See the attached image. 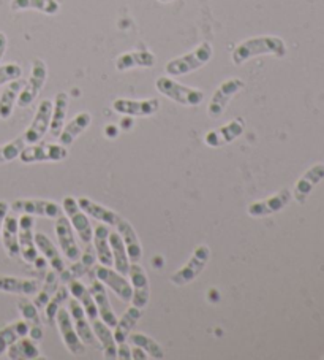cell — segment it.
<instances>
[{
    "label": "cell",
    "instance_id": "obj_43",
    "mask_svg": "<svg viewBox=\"0 0 324 360\" xmlns=\"http://www.w3.org/2000/svg\"><path fill=\"white\" fill-rule=\"evenodd\" d=\"M21 77H22V67L20 64L10 62V64L0 65V86L7 84L10 82H15V79H20Z\"/></svg>",
    "mask_w": 324,
    "mask_h": 360
},
{
    "label": "cell",
    "instance_id": "obj_2",
    "mask_svg": "<svg viewBox=\"0 0 324 360\" xmlns=\"http://www.w3.org/2000/svg\"><path fill=\"white\" fill-rule=\"evenodd\" d=\"M212 56H214V48L209 41H203L193 51L168 62L165 65V73L168 77L189 75V73L199 70L205 64H209Z\"/></svg>",
    "mask_w": 324,
    "mask_h": 360
},
{
    "label": "cell",
    "instance_id": "obj_4",
    "mask_svg": "<svg viewBox=\"0 0 324 360\" xmlns=\"http://www.w3.org/2000/svg\"><path fill=\"white\" fill-rule=\"evenodd\" d=\"M210 259V250L208 245H199L195 248L191 257L189 259L182 269H179L176 273L170 276V283L176 285V288H184V285L190 284L201 275Z\"/></svg>",
    "mask_w": 324,
    "mask_h": 360
},
{
    "label": "cell",
    "instance_id": "obj_24",
    "mask_svg": "<svg viewBox=\"0 0 324 360\" xmlns=\"http://www.w3.org/2000/svg\"><path fill=\"white\" fill-rule=\"evenodd\" d=\"M92 124V115L89 111H81L73 120L65 124L62 132L59 134V143L64 146H72L73 141L78 139V136L84 132V130Z\"/></svg>",
    "mask_w": 324,
    "mask_h": 360
},
{
    "label": "cell",
    "instance_id": "obj_28",
    "mask_svg": "<svg viewBox=\"0 0 324 360\" xmlns=\"http://www.w3.org/2000/svg\"><path fill=\"white\" fill-rule=\"evenodd\" d=\"M68 103H70V97H68L67 92H58V94H55V98L53 102L51 124H49V134H51L54 139H58L62 129L65 126Z\"/></svg>",
    "mask_w": 324,
    "mask_h": 360
},
{
    "label": "cell",
    "instance_id": "obj_16",
    "mask_svg": "<svg viewBox=\"0 0 324 360\" xmlns=\"http://www.w3.org/2000/svg\"><path fill=\"white\" fill-rule=\"evenodd\" d=\"M127 275L130 276L132 284V305L136 308H146L149 299H151V290H149V278L146 270L140 264H130Z\"/></svg>",
    "mask_w": 324,
    "mask_h": 360
},
{
    "label": "cell",
    "instance_id": "obj_15",
    "mask_svg": "<svg viewBox=\"0 0 324 360\" xmlns=\"http://www.w3.org/2000/svg\"><path fill=\"white\" fill-rule=\"evenodd\" d=\"M55 322H58L62 341H64V345L68 349V352L73 354V356H81V354H84L86 345L78 337L76 328H74V326H73L70 311H68V309L60 308L58 316H55Z\"/></svg>",
    "mask_w": 324,
    "mask_h": 360
},
{
    "label": "cell",
    "instance_id": "obj_34",
    "mask_svg": "<svg viewBox=\"0 0 324 360\" xmlns=\"http://www.w3.org/2000/svg\"><path fill=\"white\" fill-rule=\"evenodd\" d=\"M30 326L26 321H18L7 327L0 328V357L7 352L8 347L22 337H27Z\"/></svg>",
    "mask_w": 324,
    "mask_h": 360
},
{
    "label": "cell",
    "instance_id": "obj_38",
    "mask_svg": "<svg viewBox=\"0 0 324 360\" xmlns=\"http://www.w3.org/2000/svg\"><path fill=\"white\" fill-rule=\"evenodd\" d=\"M58 288H59L58 271L51 270L46 275V281H45V284H43V288H40V290L35 295V300H34L35 307L39 309L45 308L46 303L49 302V299L53 297V294L55 292V290H58Z\"/></svg>",
    "mask_w": 324,
    "mask_h": 360
},
{
    "label": "cell",
    "instance_id": "obj_14",
    "mask_svg": "<svg viewBox=\"0 0 324 360\" xmlns=\"http://www.w3.org/2000/svg\"><path fill=\"white\" fill-rule=\"evenodd\" d=\"M245 124L244 120H233L229 121L225 126H222L215 130H209L208 134L204 135V143L209 148H223L227 145H231L234 140H238L239 136L244 134Z\"/></svg>",
    "mask_w": 324,
    "mask_h": 360
},
{
    "label": "cell",
    "instance_id": "obj_40",
    "mask_svg": "<svg viewBox=\"0 0 324 360\" xmlns=\"http://www.w3.org/2000/svg\"><path fill=\"white\" fill-rule=\"evenodd\" d=\"M68 294H70V290H68V288H64V285H62V288H58V290H55L51 299H49V302L46 303L45 316L49 324H53L55 321V316H58L59 309L62 308V303L67 302Z\"/></svg>",
    "mask_w": 324,
    "mask_h": 360
},
{
    "label": "cell",
    "instance_id": "obj_33",
    "mask_svg": "<svg viewBox=\"0 0 324 360\" xmlns=\"http://www.w3.org/2000/svg\"><path fill=\"white\" fill-rule=\"evenodd\" d=\"M10 8L13 11L35 10L40 13L54 16L60 11V4L58 0H11Z\"/></svg>",
    "mask_w": 324,
    "mask_h": 360
},
{
    "label": "cell",
    "instance_id": "obj_31",
    "mask_svg": "<svg viewBox=\"0 0 324 360\" xmlns=\"http://www.w3.org/2000/svg\"><path fill=\"white\" fill-rule=\"evenodd\" d=\"M22 88H24V82L21 78L7 83V88L2 91V94H0V120L7 121L8 117L13 115V108Z\"/></svg>",
    "mask_w": 324,
    "mask_h": 360
},
{
    "label": "cell",
    "instance_id": "obj_45",
    "mask_svg": "<svg viewBox=\"0 0 324 360\" xmlns=\"http://www.w3.org/2000/svg\"><path fill=\"white\" fill-rule=\"evenodd\" d=\"M117 359H132V349L127 346V341L126 343H119L117 345Z\"/></svg>",
    "mask_w": 324,
    "mask_h": 360
},
{
    "label": "cell",
    "instance_id": "obj_12",
    "mask_svg": "<svg viewBox=\"0 0 324 360\" xmlns=\"http://www.w3.org/2000/svg\"><path fill=\"white\" fill-rule=\"evenodd\" d=\"M291 197L292 194L290 189H282L278 191L277 194L248 205L247 213L248 216H252V218H266V216L276 214L278 211H282L285 207H288V203L291 202Z\"/></svg>",
    "mask_w": 324,
    "mask_h": 360
},
{
    "label": "cell",
    "instance_id": "obj_6",
    "mask_svg": "<svg viewBox=\"0 0 324 360\" xmlns=\"http://www.w3.org/2000/svg\"><path fill=\"white\" fill-rule=\"evenodd\" d=\"M48 79V67L43 59H34L32 70H30V77L24 88L21 91L20 97H18L16 105L20 108H27L35 102V98L40 96L41 89L45 88Z\"/></svg>",
    "mask_w": 324,
    "mask_h": 360
},
{
    "label": "cell",
    "instance_id": "obj_13",
    "mask_svg": "<svg viewBox=\"0 0 324 360\" xmlns=\"http://www.w3.org/2000/svg\"><path fill=\"white\" fill-rule=\"evenodd\" d=\"M51 113H53V102L45 98V101L40 102L39 108H36V113H35L32 124H30L26 132H24V135H22L27 145H34V143L41 141L43 136L49 132Z\"/></svg>",
    "mask_w": 324,
    "mask_h": 360
},
{
    "label": "cell",
    "instance_id": "obj_25",
    "mask_svg": "<svg viewBox=\"0 0 324 360\" xmlns=\"http://www.w3.org/2000/svg\"><path fill=\"white\" fill-rule=\"evenodd\" d=\"M18 229H20V222H18L16 216L7 214V218H5V221H4L0 238H2L5 251H7L8 257H11V259H16L21 256L20 238H18Z\"/></svg>",
    "mask_w": 324,
    "mask_h": 360
},
{
    "label": "cell",
    "instance_id": "obj_20",
    "mask_svg": "<svg viewBox=\"0 0 324 360\" xmlns=\"http://www.w3.org/2000/svg\"><path fill=\"white\" fill-rule=\"evenodd\" d=\"M324 179V164H315L313 167L304 173V175L297 179V183L295 184V198L296 200L304 205L307 202L309 195L311 194L318 184H320Z\"/></svg>",
    "mask_w": 324,
    "mask_h": 360
},
{
    "label": "cell",
    "instance_id": "obj_22",
    "mask_svg": "<svg viewBox=\"0 0 324 360\" xmlns=\"http://www.w3.org/2000/svg\"><path fill=\"white\" fill-rule=\"evenodd\" d=\"M39 279H22L16 276H0V292L15 295H36L40 290Z\"/></svg>",
    "mask_w": 324,
    "mask_h": 360
},
{
    "label": "cell",
    "instance_id": "obj_39",
    "mask_svg": "<svg viewBox=\"0 0 324 360\" xmlns=\"http://www.w3.org/2000/svg\"><path fill=\"white\" fill-rule=\"evenodd\" d=\"M68 219H70L72 227L76 231L81 241H84L86 245H90L92 238H93V229H92L90 221H89V218H87V214L84 213V211L78 210L76 213L72 214Z\"/></svg>",
    "mask_w": 324,
    "mask_h": 360
},
{
    "label": "cell",
    "instance_id": "obj_46",
    "mask_svg": "<svg viewBox=\"0 0 324 360\" xmlns=\"http://www.w3.org/2000/svg\"><path fill=\"white\" fill-rule=\"evenodd\" d=\"M8 211H10V205L5 200H0V233H2V226H4L5 218H7Z\"/></svg>",
    "mask_w": 324,
    "mask_h": 360
},
{
    "label": "cell",
    "instance_id": "obj_37",
    "mask_svg": "<svg viewBox=\"0 0 324 360\" xmlns=\"http://www.w3.org/2000/svg\"><path fill=\"white\" fill-rule=\"evenodd\" d=\"M127 341H130L133 346H138L141 347V349H144L147 352V356L151 359H155V360H160L165 357V352H163V347H161V345H158L157 341H155L154 338L147 337L146 333H130Z\"/></svg>",
    "mask_w": 324,
    "mask_h": 360
},
{
    "label": "cell",
    "instance_id": "obj_23",
    "mask_svg": "<svg viewBox=\"0 0 324 360\" xmlns=\"http://www.w3.org/2000/svg\"><path fill=\"white\" fill-rule=\"evenodd\" d=\"M155 62H157V58L151 51H130L121 54L116 59V70L127 72L132 68H152Z\"/></svg>",
    "mask_w": 324,
    "mask_h": 360
},
{
    "label": "cell",
    "instance_id": "obj_30",
    "mask_svg": "<svg viewBox=\"0 0 324 360\" xmlns=\"http://www.w3.org/2000/svg\"><path fill=\"white\" fill-rule=\"evenodd\" d=\"M142 316V309L141 308H136V307H130L121 319H117V324L114 326V340L116 343H126L128 335L133 332V327L138 324V321L141 319Z\"/></svg>",
    "mask_w": 324,
    "mask_h": 360
},
{
    "label": "cell",
    "instance_id": "obj_49",
    "mask_svg": "<svg viewBox=\"0 0 324 360\" xmlns=\"http://www.w3.org/2000/svg\"><path fill=\"white\" fill-rule=\"evenodd\" d=\"M7 46H8L7 35H5L4 32H0V60H2V58L5 56V51H7Z\"/></svg>",
    "mask_w": 324,
    "mask_h": 360
},
{
    "label": "cell",
    "instance_id": "obj_51",
    "mask_svg": "<svg viewBox=\"0 0 324 360\" xmlns=\"http://www.w3.org/2000/svg\"><path fill=\"white\" fill-rule=\"evenodd\" d=\"M158 2H161V4H168V2H173V0H158Z\"/></svg>",
    "mask_w": 324,
    "mask_h": 360
},
{
    "label": "cell",
    "instance_id": "obj_21",
    "mask_svg": "<svg viewBox=\"0 0 324 360\" xmlns=\"http://www.w3.org/2000/svg\"><path fill=\"white\" fill-rule=\"evenodd\" d=\"M89 290L93 297V300H95L100 319H102L106 326L114 327L117 324V318L114 314L113 307H111V302L108 299V292H106L104 284L102 281H98V279H93Z\"/></svg>",
    "mask_w": 324,
    "mask_h": 360
},
{
    "label": "cell",
    "instance_id": "obj_47",
    "mask_svg": "<svg viewBox=\"0 0 324 360\" xmlns=\"http://www.w3.org/2000/svg\"><path fill=\"white\" fill-rule=\"evenodd\" d=\"M29 335H30V338H32L34 341L43 340V335H45V332H43V326L30 327V328H29Z\"/></svg>",
    "mask_w": 324,
    "mask_h": 360
},
{
    "label": "cell",
    "instance_id": "obj_19",
    "mask_svg": "<svg viewBox=\"0 0 324 360\" xmlns=\"http://www.w3.org/2000/svg\"><path fill=\"white\" fill-rule=\"evenodd\" d=\"M116 227H117V233L121 235L123 245H126L130 264H140L142 259V246L133 226L130 224L127 219H123L119 216L116 221Z\"/></svg>",
    "mask_w": 324,
    "mask_h": 360
},
{
    "label": "cell",
    "instance_id": "obj_11",
    "mask_svg": "<svg viewBox=\"0 0 324 360\" xmlns=\"http://www.w3.org/2000/svg\"><path fill=\"white\" fill-rule=\"evenodd\" d=\"M113 110L117 115L132 117L154 116L160 110L158 98H144V101H133V98H116Z\"/></svg>",
    "mask_w": 324,
    "mask_h": 360
},
{
    "label": "cell",
    "instance_id": "obj_41",
    "mask_svg": "<svg viewBox=\"0 0 324 360\" xmlns=\"http://www.w3.org/2000/svg\"><path fill=\"white\" fill-rule=\"evenodd\" d=\"M27 143L24 140V136H18L16 140L5 143V145L0 146V164H8L11 160H15L16 158H20L21 151L24 150Z\"/></svg>",
    "mask_w": 324,
    "mask_h": 360
},
{
    "label": "cell",
    "instance_id": "obj_32",
    "mask_svg": "<svg viewBox=\"0 0 324 360\" xmlns=\"http://www.w3.org/2000/svg\"><path fill=\"white\" fill-rule=\"evenodd\" d=\"M35 245H36V250L43 254V257L48 260L53 270H55L58 273L64 271L65 265H64V260L60 257V251L58 250V246L49 240V237H46L45 233H35Z\"/></svg>",
    "mask_w": 324,
    "mask_h": 360
},
{
    "label": "cell",
    "instance_id": "obj_1",
    "mask_svg": "<svg viewBox=\"0 0 324 360\" xmlns=\"http://www.w3.org/2000/svg\"><path fill=\"white\" fill-rule=\"evenodd\" d=\"M288 53L286 43L276 35H261L253 39L244 40L233 49L231 60L234 65H244L258 56H276V58H285Z\"/></svg>",
    "mask_w": 324,
    "mask_h": 360
},
{
    "label": "cell",
    "instance_id": "obj_10",
    "mask_svg": "<svg viewBox=\"0 0 324 360\" xmlns=\"http://www.w3.org/2000/svg\"><path fill=\"white\" fill-rule=\"evenodd\" d=\"M20 222V229H18V238H20V250L21 257L24 262L35 264L36 257H39V250L35 245V216L30 214H21V218L18 219Z\"/></svg>",
    "mask_w": 324,
    "mask_h": 360
},
{
    "label": "cell",
    "instance_id": "obj_48",
    "mask_svg": "<svg viewBox=\"0 0 324 360\" xmlns=\"http://www.w3.org/2000/svg\"><path fill=\"white\" fill-rule=\"evenodd\" d=\"M132 359H135V360H144V359H149V356H147V352L144 349H141V347H138V346H133Z\"/></svg>",
    "mask_w": 324,
    "mask_h": 360
},
{
    "label": "cell",
    "instance_id": "obj_27",
    "mask_svg": "<svg viewBox=\"0 0 324 360\" xmlns=\"http://www.w3.org/2000/svg\"><path fill=\"white\" fill-rule=\"evenodd\" d=\"M78 205H79L81 211H84L87 216H90V218L97 219L102 222V224H106V226H116V221H117V218H119V216H117V213H114L113 210H109V208L103 207V205L93 202L89 197H79Z\"/></svg>",
    "mask_w": 324,
    "mask_h": 360
},
{
    "label": "cell",
    "instance_id": "obj_36",
    "mask_svg": "<svg viewBox=\"0 0 324 360\" xmlns=\"http://www.w3.org/2000/svg\"><path fill=\"white\" fill-rule=\"evenodd\" d=\"M7 356L11 360H20V359L34 360L40 357V349L32 338L22 337L8 347Z\"/></svg>",
    "mask_w": 324,
    "mask_h": 360
},
{
    "label": "cell",
    "instance_id": "obj_9",
    "mask_svg": "<svg viewBox=\"0 0 324 360\" xmlns=\"http://www.w3.org/2000/svg\"><path fill=\"white\" fill-rule=\"evenodd\" d=\"M95 278L98 281H102L106 288L113 290L121 300L123 302L132 300V294H133L132 284H130L128 279L123 275H121L117 270H113L111 266L100 264L95 266Z\"/></svg>",
    "mask_w": 324,
    "mask_h": 360
},
{
    "label": "cell",
    "instance_id": "obj_50",
    "mask_svg": "<svg viewBox=\"0 0 324 360\" xmlns=\"http://www.w3.org/2000/svg\"><path fill=\"white\" fill-rule=\"evenodd\" d=\"M104 135L108 136V139H117V135H119V127L113 126V124H111V126H106Z\"/></svg>",
    "mask_w": 324,
    "mask_h": 360
},
{
    "label": "cell",
    "instance_id": "obj_5",
    "mask_svg": "<svg viewBox=\"0 0 324 360\" xmlns=\"http://www.w3.org/2000/svg\"><path fill=\"white\" fill-rule=\"evenodd\" d=\"M68 158L67 146L60 143H34L26 145L20 154L22 164H36V162H62Z\"/></svg>",
    "mask_w": 324,
    "mask_h": 360
},
{
    "label": "cell",
    "instance_id": "obj_29",
    "mask_svg": "<svg viewBox=\"0 0 324 360\" xmlns=\"http://www.w3.org/2000/svg\"><path fill=\"white\" fill-rule=\"evenodd\" d=\"M92 330L95 333L98 343L103 347V356L108 360L117 359V343L114 340V335L111 332V327L106 326L102 319H97L90 322Z\"/></svg>",
    "mask_w": 324,
    "mask_h": 360
},
{
    "label": "cell",
    "instance_id": "obj_7",
    "mask_svg": "<svg viewBox=\"0 0 324 360\" xmlns=\"http://www.w3.org/2000/svg\"><path fill=\"white\" fill-rule=\"evenodd\" d=\"M245 88V82L241 78H229L225 79L217 91L212 96L209 107H208V115L210 120H219L223 116L225 110L228 108L229 102L233 101L234 96H238L239 92Z\"/></svg>",
    "mask_w": 324,
    "mask_h": 360
},
{
    "label": "cell",
    "instance_id": "obj_18",
    "mask_svg": "<svg viewBox=\"0 0 324 360\" xmlns=\"http://www.w3.org/2000/svg\"><path fill=\"white\" fill-rule=\"evenodd\" d=\"M68 311H70L73 326L76 328V333L81 341L87 346H97V337L92 330V326L89 324V319H87L83 305L76 299H72L68 302Z\"/></svg>",
    "mask_w": 324,
    "mask_h": 360
},
{
    "label": "cell",
    "instance_id": "obj_3",
    "mask_svg": "<svg viewBox=\"0 0 324 360\" xmlns=\"http://www.w3.org/2000/svg\"><path fill=\"white\" fill-rule=\"evenodd\" d=\"M155 89H157L161 96L170 98V101L176 102L184 107H198L204 101V92L196 88H190L182 83L176 82L171 77H160L155 82Z\"/></svg>",
    "mask_w": 324,
    "mask_h": 360
},
{
    "label": "cell",
    "instance_id": "obj_17",
    "mask_svg": "<svg viewBox=\"0 0 324 360\" xmlns=\"http://www.w3.org/2000/svg\"><path fill=\"white\" fill-rule=\"evenodd\" d=\"M55 237H58L59 246L62 252L65 254V257L74 262L81 257V250L76 243V238L73 235V227L70 219L67 218L65 214H60L58 219H55Z\"/></svg>",
    "mask_w": 324,
    "mask_h": 360
},
{
    "label": "cell",
    "instance_id": "obj_26",
    "mask_svg": "<svg viewBox=\"0 0 324 360\" xmlns=\"http://www.w3.org/2000/svg\"><path fill=\"white\" fill-rule=\"evenodd\" d=\"M92 243H93V250H95L98 262L106 266H113V252H111V246H109L108 226L102 224L93 229Z\"/></svg>",
    "mask_w": 324,
    "mask_h": 360
},
{
    "label": "cell",
    "instance_id": "obj_44",
    "mask_svg": "<svg viewBox=\"0 0 324 360\" xmlns=\"http://www.w3.org/2000/svg\"><path fill=\"white\" fill-rule=\"evenodd\" d=\"M78 210H81L78 205V198H74L72 195L64 197V200H62V211H64V214L67 216V218H70V216L76 213Z\"/></svg>",
    "mask_w": 324,
    "mask_h": 360
},
{
    "label": "cell",
    "instance_id": "obj_42",
    "mask_svg": "<svg viewBox=\"0 0 324 360\" xmlns=\"http://www.w3.org/2000/svg\"><path fill=\"white\" fill-rule=\"evenodd\" d=\"M18 309H20V313L24 318V321H26L30 327L41 326V321H40V316H39V308L35 307L34 302L20 300V302H18Z\"/></svg>",
    "mask_w": 324,
    "mask_h": 360
},
{
    "label": "cell",
    "instance_id": "obj_8",
    "mask_svg": "<svg viewBox=\"0 0 324 360\" xmlns=\"http://www.w3.org/2000/svg\"><path fill=\"white\" fill-rule=\"evenodd\" d=\"M10 210L13 213L30 214V216H43L48 219H58L60 214H64L59 203L53 200H43V198H18L10 205Z\"/></svg>",
    "mask_w": 324,
    "mask_h": 360
},
{
    "label": "cell",
    "instance_id": "obj_35",
    "mask_svg": "<svg viewBox=\"0 0 324 360\" xmlns=\"http://www.w3.org/2000/svg\"><path fill=\"white\" fill-rule=\"evenodd\" d=\"M109 246H111V252H113L114 270H117L121 275L126 276L130 269V260H128L126 245H123L122 237L117 232L109 231Z\"/></svg>",
    "mask_w": 324,
    "mask_h": 360
}]
</instances>
